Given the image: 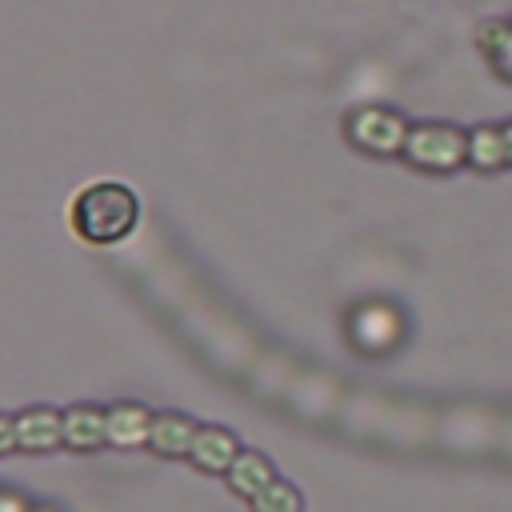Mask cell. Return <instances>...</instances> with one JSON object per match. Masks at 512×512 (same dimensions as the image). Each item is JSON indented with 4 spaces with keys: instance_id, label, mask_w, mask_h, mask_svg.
Here are the masks:
<instances>
[{
    "instance_id": "1",
    "label": "cell",
    "mask_w": 512,
    "mask_h": 512,
    "mask_svg": "<svg viewBox=\"0 0 512 512\" xmlns=\"http://www.w3.org/2000/svg\"><path fill=\"white\" fill-rule=\"evenodd\" d=\"M136 216H140L136 192L116 184V180L88 184L72 200V228L88 244H116V240H124L136 228Z\"/></svg>"
},
{
    "instance_id": "2",
    "label": "cell",
    "mask_w": 512,
    "mask_h": 512,
    "mask_svg": "<svg viewBox=\"0 0 512 512\" xmlns=\"http://www.w3.org/2000/svg\"><path fill=\"white\" fill-rule=\"evenodd\" d=\"M404 156L416 168L452 172V168L468 164V132L456 124H416V128H408Z\"/></svg>"
},
{
    "instance_id": "3",
    "label": "cell",
    "mask_w": 512,
    "mask_h": 512,
    "mask_svg": "<svg viewBox=\"0 0 512 512\" xmlns=\"http://www.w3.org/2000/svg\"><path fill=\"white\" fill-rule=\"evenodd\" d=\"M348 136L376 152V156H392V152H404V140H408V124L388 112V108H360L352 120H348Z\"/></svg>"
},
{
    "instance_id": "4",
    "label": "cell",
    "mask_w": 512,
    "mask_h": 512,
    "mask_svg": "<svg viewBox=\"0 0 512 512\" xmlns=\"http://www.w3.org/2000/svg\"><path fill=\"white\" fill-rule=\"evenodd\" d=\"M236 456H240V444L224 428H200L192 440V460L208 472H228L236 464Z\"/></svg>"
},
{
    "instance_id": "5",
    "label": "cell",
    "mask_w": 512,
    "mask_h": 512,
    "mask_svg": "<svg viewBox=\"0 0 512 512\" xmlns=\"http://www.w3.org/2000/svg\"><path fill=\"white\" fill-rule=\"evenodd\" d=\"M468 164L480 172H496L508 164V148H504V128L496 124H480L468 132Z\"/></svg>"
},
{
    "instance_id": "6",
    "label": "cell",
    "mask_w": 512,
    "mask_h": 512,
    "mask_svg": "<svg viewBox=\"0 0 512 512\" xmlns=\"http://www.w3.org/2000/svg\"><path fill=\"white\" fill-rule=\"evenodd\" d=\"M476 44H480L484 60L504 80H512V20H484L480 32H476Z\"/></svg>"
},
{
    "instance_id": "7",
    "label": "cell",
    "mask_w": 512,
    "mask_h": 512,
    "mask_svg": "<svg viewBox=\"0 0 512 512\" xmlns=\"http://www.w3.org/2000/svg\"><path fill=\"white\" fill-rule=\"evenodd\" d=\"M276 480V472H272V464L260 456V452H240L236 456V464L228 468V484L240 492V496H256V492H264L268 484Z\"/></svg>"
},
{
    "instance_id": "8",
    "label": "cell",
    "mask_w": 512,
    "mask_h": 512,
    "mask_svg": "<svg viewBox=\"0 0 512 512\" xmlns=\"http://www.w3.org/2000/svg\"><path fill=\"white\" fill-rule=\"evenodd\" d=\"M16 440L24 448H52L56 440H64V416L40 408V412H28L24 420H16Z\"/></svg>"
},
{
    "instance_id": "9",
    "label": "cell",
    "mask_w": 512,
    "mask_h": 512,
    "mask_svg": "<svg viewBox=\"0 0 512 512\" xmlns=\"http://www.w3.org/2000/svg\"><path fill=\"white\" fill-rule=\"evenodd\" d=\"M152 432V416L136 404H120L108 412V440L112 444H140Z\"/></svg>"
},
{
    "instance_id": "10",
    "label": "cell",
    "mask_w": 512,
    "mask_h": 512,
    "mask_svg": "<svg viewBox=\"0 0 512 512\" xmlns=\"http://www.w3.org/2000/svg\"><path fill=\"white\" fill-rule=\"evenodd\" d=\"M148 440L168 456H184V452H192L196 432H192V420H184V416H156Z\"/></svg>"
},
{
    "instance_id": "11",
    "label": "cell",
    "mask_w": 512,
    "mask_h": 512,
    "mask_svg": "<svg viewBox=\"0 0 512 512\" xmlns=\"http://www.w3.org/2000/svg\"><path fill=\"white\" fill-rule=\"evenodd\" d=\"M108 436V416L104 412H92V408H72L64 416V440L76 444V448H92L96 440Z\"/></svg>"
},
{
    "instance_id": "12",
    "label": "cell",
    "mask_w": 512,
    "mask_h": 512,
    "mask_svg": "<svg viewBox=\"0 0 512 512\" xmlns=\"http://www.w3.org/2000/svg\"><path fill=\"white\" fill-rule=\"evenodd\" d=\"M252 508L256 512H300V492L284 480H272L264 492L252 496Z\"/></svg>"
},
{
    "instance_id": "13",
    "label": "cell",
    "mask_w": 512,
    "mask_h": 512,
    "mask_svg": "<svg viewBox=\"0 0 512 512\" xmlns=\"http://www.w3.org/2000/svg\"><path fill=\"white\" fill-rule=\"evenodd\" d=\"M0 512H32L20 496H12V492H0Z\"/></svg>"
},
{
    "instance_id": "14",
    "label": "cell",
    "mask_w": 512,
    "mask_h": 512,
    "mask_svg": "<svg viewBox=\"0 0 512 512\" xmlns=\"http://www.w3.org/2000/svg\"><path fill=\"white\" fill-rule=\"evenodd\" d=\"M12 444H16V424L0 416V452H4V448H12Z\"/></svg>"
},
{
    "instance_id": "15",
    "label": "cell",
    "mask_w": 512,
    "mask_h": 512,
    "mask_svg": "<svg viewBox=\"0 0 512 512\" xmlns=\"http://www.w3.org/2000/svg\"><path fill=\"white\" fill-rule=\"evenodd\" d=\"M504 148H508V164H512V124H504Z\"/></svg>"
},
{
    "instance_id": "16",
    "label": "cell",
    "mask_w": 512,
    "mask_h": 512,
    "mask_svg": "<svg viewBox=\"0 0 512 512\" xmlns=\"http://www.w3.org/2000/svg\"><path fill=\"white\" fill-rule=\"evenodd\" d=\"M40 512H52V508H40Z\"/></svg>"
}]
</instances>
